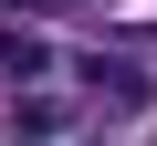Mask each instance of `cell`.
Instances as JSON below:
<instances>
[{"label": "cell", "instance_id": "cell-1", "mask_svg": "<svg viewBox=\"0 0 157 146\" xmlns=\"http://www.w3.org/2000/svg\"><path fill=\"white\" fill-rule=\"evenodd\" d=\"M73 84L105 94V104H147V94H157V73H147V63H126V52H84V63H73Z\"/></svg>", "mask_w": 157, "mask_h": 146}, {"label": "cell", "instance_id": "cell-2", "mask_svg": "<svg viewBox=\"0 0 157 146\" xmlns=\"http://www.w3.org/2000/svg\"><path fill=\"white\" fill-rule=\"evenodd\" d=\"M0 63H11V73H42L52 42H42V31H0Z\"/></svg>", "mask_w": 157, "mask_h": 146}]
</instances>
